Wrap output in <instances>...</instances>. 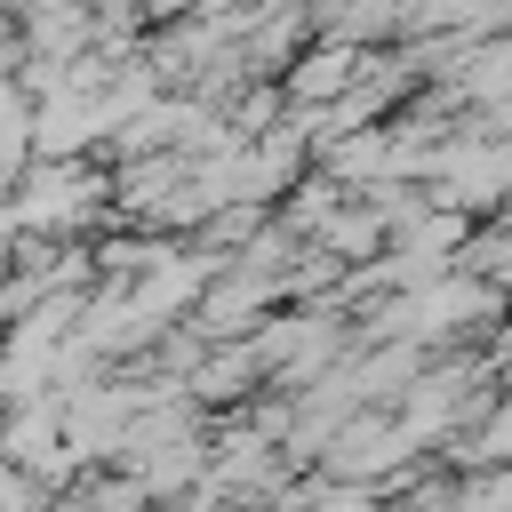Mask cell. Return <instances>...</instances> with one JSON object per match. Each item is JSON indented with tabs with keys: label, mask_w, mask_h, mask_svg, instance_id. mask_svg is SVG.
Masks as SVG:
<instances>
[{
	"label": "cell",
	"mask_w": 512,
	"mask_h": 512,
	"mask_svg": "<svg viewBox=\"0 0 512 512\" xmlns=\"http://www.w3.org/2000/svg\"><path fill=\"white\" fill-rule=\"evenodd\" d=\"M264 304H272V280H264V272H240V264H216V272H208V280L192 288V304H184V320L200 328V344H216V336H248Z\"/></svg>",
	"instance_id": "6da1fadb"
},
{
	"label": "cell",
	"mask_w": 512,
	"mask_h": 512,
	"mask_svg": "<svg viewBox=\"0 0 512 512\" xmlns=\"http://www.w3.org/2000/svg\"><path fill=\"white\" fill-rule=\"evenodd\" d=\"M360 64H368V48H360V40H328V32H312V40L280 64V96H288V104H320V96L352 88V80H360Z\"/></svg>",
	"instance_id": "7a4b0ae2"
},
{
	"label": "cell",
	"mask_w": 512,
	"mask_h": 512,
	"mask_svg": "<svg viewBox=\"0 0 512 512\" xmlns=\"http://www.w3.org/2000/svg\"><path fill=\"white\" fill-rule=\"evenodd\" d=\"M312 168H328L344 192H360L368 176H392V128H384V120H360V128L328 136V144L312 152Z\"/></svg>",
	"instance_id": "3957f363"
},
{
	"label": "cell",
	"mask_w": 512,
	"mask_h": 512,
	"mask_svg": "<svg viewBox=\"0 0 512 512\" xmlns=\"http://www.w3.org/2000/svg\"><path fill=\"white\" fill-rule=\"evenodd\" d=\"M512 504V464H472L456 472V512H504Z\"/></svg>",
	"instance_id": "277c9868"
},
{
	"label": "cell",
	"mask_w": 512,
	"mask_h": 512,
	"mask_svg": "<svg viewBox=\"0 0 512 512\" xmlns=\"http://www.w3.org/2000/svg\"><path fill=\"white\" fill-rule=\"evenodd\" d=\"M48 496H56V488H48L40 472H24V464H8V456H0V504H16V512H24V504H48Z\"/></svg>",
	"instance_id": "5b68a950"
}]
</instances>
